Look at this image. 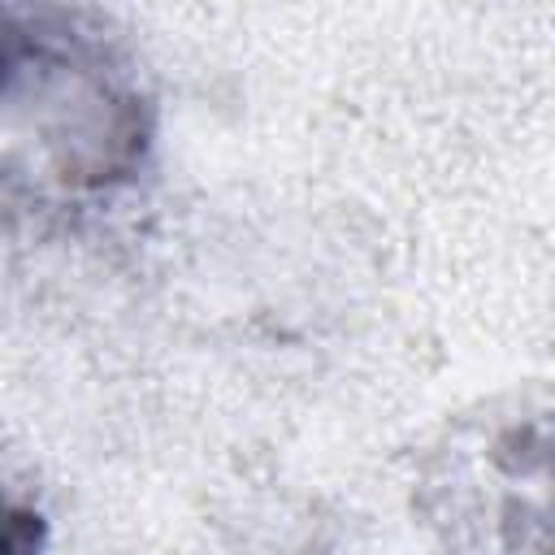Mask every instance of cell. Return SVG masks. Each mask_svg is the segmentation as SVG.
I'll use <instances>...</instances> for the list:
<instances>
[{
  "label": "cell",
  "mask_w": 555,
  "mask_h": 555,
  "mask_svg": "<svg viewBox=\"0 0 555 555\" xmlns=\"http://www.w3.org/2000/svg\"><path fill=\"white\" fill-rule=\"evenodd\" d=\"M30 542H35L30 516H13V512H0V551H17V546H30Z\"/></svg>",
  "instance_id": "obj_1"
}]
</instances>
